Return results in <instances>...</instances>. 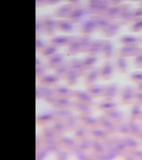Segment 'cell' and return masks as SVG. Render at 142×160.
Segmentation results:
<instances>
[{
  "instance_id": "30bf717a",
  "label": "cell",
  "mask_w": 142,
  "mask_h": 160,
  "mask_svg": "<svg viewBox=\"0 0 142 160\" xmlns=\"http://www.w3.org/2000/svg\"><path fill=\"white\" fill-rule=\"evenodd\" d=\"M104 42L98 41L91 44L89 51L92 53H96L103 51Z\"/></svg>"
},
{
  "instance_id": "7a4b0ae2",
  "label": "cell",
  "mask_w": 142,
  "mask_h": 160,
  "mask_svg": "<svg viewBox=\"0 0 142 160\" xmlns=\"http://www.w3.org/2000/svg\"><path fill=\"white\" fill-rule=\"evenodd\" d=\"M142 52V48L138 46H125L120 50V56L122 58L136 57Z\"/></svg>"
},
{
  "instance_id": "ac0fdd59",
  "label": "cell",
  "mask_w": 142,
  "mask_h": 160,
  "mask_svg": "<svg viewBox=\"0 0 142 160\" xmlns=\"http://www.w3.org/2000/svg\"><path fill=\"white\" fill-rule=\"evenodd\" d=\"M81 49V44L79 42H76L71 44L70 47V51L71 52H75Z\"/></svg>"
},
{
  "instance_id": "d4e9b609",
  "label": "cell",
  "mask_w": 142,
  "mask_h": 160,
  "mask_svg": "<svg viewBox=\"0 0 142 160\" xmlns=\"http://www.w3.org/2000/svg\"><path fill=\"white\" fill-rule=\"evenodd\" d=\"M140 6H141V7H142V1L141 2Z\"/></svg>"
},
{
  "instance_id": "8fae6325",
  "label": "cell",
  "mask_w": 142,
  "mask_h": 160,
  "mask_svg": "<svg viewBox=\"0 0 142 160\" xmlns=\"http://www.w3.org/2000/svg\"><path fill=\"white\" fill-rule=\"evenodd\" d=\"M112 21L108 19L107 18H100L96 21L97 26H98L103 31L109 26Z\"/></svg>"
},
{
  "instance_id": "52a82bcc",
  "label": "cell",
  "mask_w": 142,
  "mask_h": 160,
  "mask_svg": "<svg viewBox=\"0 0 142 160\" xmlns=\"http://www.w3.org/2000/svg\"><path fill=\"white\" fill-rule=\"evenodd\" d=\"M105 56L108 58H111L113 55L114 52L113 45L111 41H106L104 42L103 51Z\"/></svg>"
},
{
  "instance_id": "e0dca14e",
  "label": "cell",
  "mask_w": 142,
  "mask_h": 160,
  "mask_svg": "<svg viewBox=\"0 0 142 160\" xmlns=\"http://www.w3.org/2000/svg\"><path fill=\"white\" fill-rule=\"evenodd\" d=\"M131 79L136 82H142V72H135L131 75Z\"/></svg>"
},
{
  "instance_id": "7402d4cb",
  "label": "cell",
  "mask_w": 142,
  "mask_h": 160,
  "mask_svg": "<svg viewBox=\"0 0 142 160\" xmlns=\"http://www.w3.org/2000/svg\"><path fill=\"white\" fill-rule=\"evenodd\" d=\"M61 26L64 30L66 31H70L72 29V26L71 23L67 22L62 23Z\"/></svg>"
},
{
  "instance_id": "8992f818",
  "label": "cell",
  "mask_w": 142,
  "mask_h": 160,
  "mask_svg": "<svg viewBox=\"0 0 142 160\" xmlns=\"http://www.w3.org/2000/svg\"><path fill=\"white\" fill-rule=\"evenodd\" d=\"M120 26L119 22L112 21L109 26L104 31L105 36L109 38L115 36L119 32Z\"/></svg>"
},
{
  "instance_id": "cb8c5ba5",
  "label": "cell",
  "mask_w": 142,
  "mask_h": 160,
  "mask_svg": "<svg viewBox=\"0 0 142 160\" xmlns=\"http://www.w3.org/2000/svg\"><path fill=\"white\" fill-rule=\"evenodd\" d=\"M139 89L142 92V82L140 83L138 86Z\"/></svg>"
},
{
  "instance_id": "5b68a950",
  "label": "cell",
  "mask_w": 142,
  "mask_h": 160,
  "mask_svg": "<svg viewBox=\"0 0 142 160\" xmlns=\"http://www.w3.org/2000/svg\"><path fill=\"white\" fill-rule=\"evenodd\" d=\"M111 6L110 2L105 1H94L90 5L91 9L93 11L105 13Z\"/></svg>"
},
{
  "instance_id": "5bb4252c",
  "label": "cell",
  "mask_w": 142,
  "mask_h": 160,
  "mask_svg": "<svg viewBox=\"0 0 142 160\" xmlns=\"http://www.w3.org/2000/svg\"><path fill=\"white\" fill-rule=\"evenodd\" d=\"M132 32H139L142 31V20L135 22L131 27Z\"/></svg>"
},
{
  "instance_id": "d6986e66",
  "label": "cell",
  "mask_w": 142,
  "mask_h": 160,
  "mask_svg": "<svg viewBox=\"0 0 142 160\" xmlns=\"http://www.w3.org/2000/svg\"><path fill=\"white\" fill-rule=\"evenodd\" d=\"M135 62L137 68H142V52L135 57Z\"/></svg>"
},
{
  "instance_id": "ffe728a7",
  "label": "cell",
  "mask_w": 142,
  "mask_h": 160,
  "mask_svg": "<svg viewBox=\"0 0 142 160\" xmlns=\"http://www.w3.org/2000/svg\"><path fill=\"white\" fill-rule=\"evenodd\" d=\"M117 90V87L115 85L111 86L108 89V96L110 97L113 96L114 95L116 94Z\"/></svg>"
},
{
  "instance_id": "3957f363",
  "label": "cell",
  "mask_w": 142,
  "mask_h": 160,
  "mask_svg": "<svg viewBox=\"0 0 142 160\" xmlns=\"http://www.w3.org/2000/svg\"><path fill=\"white\" fill-rule=\"evenodd\" d=\"M121 44L125 46H138L142 42L141 39L131 35H124L120 39Z\"/></svg>"
},
{
  "instance_id": "603a6c76",
  "label": "cell",
  "mask_w": 142,
  "mask_h": 160,
  "mask_svg": "<svg viewBox=\"0 0 142 160\" xmlns=\"http://www.w3.org/2000/svg\"><path fill=\"white\" fill-rule=\"evenodd\" d=\"M135 98L139 103L142 104V92L135 93Z\"/></svg>"
},
{
  "instance_id": "2e32d148",
  "label": "cell",
  "mask_w": 142,
  "mask_h": 160,
  "mask_svg": "<svg viewBox=\"0 0 142 160\" xmlns=\"http://www.w3.org/2000/svg\"><path fill=\"white\" fill-rule=\"evenodd\" d=\"M81 44V49L83 50H86L88 49L89 50L90 49V40L88 38H84L82 39L81 42H80Z\"/></svg>"
},
{
  "instance_id": "ba28073f",
  "label": "cell",
  "mask_w": 142,
  "mask_h": 160,
  "mask_svg": "<svg viewBox=\"0 0 142 160\" xmlns=\"http://www.w3.org/2000/svg\"><path fill=\"white\" fill-rule=\"evenodd\" d=\"M133 89L130 86H127L124 89L123 93V99L126 102H129L135 98Z\"/></svg>"
},
{
  "instance_id": "9c48e42d",
  "label": "cell",
  "mask_w": 142,
  "mask_h": 160,
  "mask_svg": "<svg viewBox=\"0 0 142 160\" xmlns=\"http://www.w3.org/2000/svg\"><path fill=\"white\" fill-rule=\"evenodd\" d=\"M96 26V21L93 20H88L84 25L83 27L84 31L86 33H90L94 31Z\"/></svg>"
},
{
  "instance_id": "9a60e30c",
  "label": "cell",
  "mask_w": 142,
  "mask_h": 160,
  "mask_svg": "<svg viewBox=\"0 0 142 160\" xmlns=\"http://www.w3.org/2000/svg\"><path fill=\"white\" fill-rule=\"evenodd\" d=\"M142 20V7L134 9L133 13V22Z\"/></svg>"
},
{
  "instance_id": "484cf974",
  "label": "cell",
  "mask_w": 142,
  "mask_h": 160,
  "mask_svg": "<svg viewBox=\"0 0 142 160\" xmlns=\"http://www.w3.org/2000/svg\"><path fill=\"white\" fill-rule=\"evenodd\" d=\"M141 40H142V38Z\"/></svg>"
},
{
  "instance_id": "4fadbf2b",
  "label": "cell",
  "mask_w": 142,
  "mask_h": 160,
  "mask_svg": "<svg viewBox=\"0 0 142 160\" xmlns=\"http://www.w3.org/2000/svg\"><path fill=\"white\" fill-rule=\"evenodd\" d=\"M85 13L83 9H78L75 10L71 14V18L74 21H77L81 18Z\"/></svg>"
},
{
  "instance_id": "7c38bea8",
  "label": "cell",
  "mask_w": 142,
  "mask_h": 160,
  "mask_svg": "<svg viewBox=\"0 0 142 160\" xmlns=\"http://www.w3.org/2000/svg\"><path fill=\"white\" fill-rule=\"evenodd\" d=\"M117 62L121 71L123 72H126L127 70V63L125 58L120 57L118 59Z\"/></svg>"
},
{
  "instance_id": "6da1fadb",
  "label": "cell",
  "mask_w": 142,
  "mask_h": 160,
  "mask_svg": "<svg viewBox=\"0 0 142 160\" xmlns=\"http://www.w3.org/2000/svg\"><path fill=\"white\" fill-rule=\"evenodd\" d=\"M134 9L129 5H123L121 13L119 19L121 25H126L133 22V13Z\"/></svg>"
},
{
  "instance_id": "277c9868",
  "label": "cell",
  "mask_w": 142,
  "mask_h": 160,
  "mask_svg": "<svg viewBox=\"0 0 142 160\" xmlns=\"http://www.w3.org/2000/svg\"><path fill=\"white\" fill-rule=\"evenodd\" d=\"M123 6V5L111 6L105 13V17L111 21L119 19L122 10Z\"/></svg>"
},
{
  "instance_id": "44dd1931",
  "label": "cell",
  "mask_w": 142,
  "mask_h": 160,
  "mask_svg": "<svg viewBox=\"0 0 142 160\" xmlns=\"http://www.w3.org/2000/svg\"><path fill=\"white\" fill-rule=\"evenodd\" d=\"M112 66H111V64H107L105 66L104 70V75L105 76H108L109 75L111 74V72H112Z\"/></svg>"
}]
</instances>
